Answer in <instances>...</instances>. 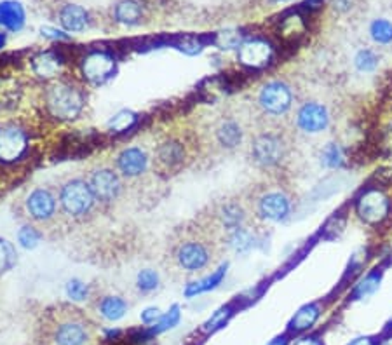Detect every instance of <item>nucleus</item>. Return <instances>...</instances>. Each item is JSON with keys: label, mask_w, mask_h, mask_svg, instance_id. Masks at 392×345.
<instances>
[{"label": "nucleus", "mask_w": 392, "mask_h": 345, "mask_svg": "<svg viewBox=\"0 0 392 345\" xmlns=\"http://www.w3.org/2000/svg\"><path fill=\"white\" fill-rule=\"evenodd\" d=\"M161 316L162 314L157 307H148L141 313V321H144L145 324H154L161 319Z\"/></svg>", "instance_id": "ea45409f"}, {"label": "nucleus", "mask_w": 392, "mask_h": 345, "mask_svg": "<svg viewBox=\"0 0 392 345\" xmlns=\"http://www.w3.org/2000/svg\"><path fill=\"white\" fill-rule=\"evenodd\" d=\"M295 345H324V344L319 340L317 337H305L302 338V340H298Z\"/></svg>", "instance_id": "79ce46f5"}, {"label": "nucleus", "mask_w": 392, "mask_h": 345, "mask_svg": "<svg viewBox=\"0 0 392 345\" xmlns=\"http://www.w3.org/2000/svg\"><path fill=\"white\" fill-rule=\"evenodd\" d=\"M246 154L251 164L264 171H279L290 161L291 136L281 126H257L249 135Z\"/></svg>", "instance_id": "20e7f679"}, {"label": "nucleus", "mask_w": 392, "mask_h": 345, "mask_svg": "<svg viewBox=\"0 0 392 345\" xmlns=\"http://www.w3.org/2000/svg\"><path fill=\"white\" fill-rule=\"evenodd\" d=\"M305 33V21L298 12L286 16L279 26V35L286 41H297Z\"/></svg>", "instance_id": "a878e982"}, {"label": "nucleus", "mask_w": 392, "mask_h": 345, "mask_svg": "<svg viewBox=\"0 0 392 345\" xmlns=\"http://www.w3.org/2000/svg\"><path fill=\"white\" fill-rule=\"evenodd\" d=\"M136 286L144 293H150V291L157 290L159 286V274L152 268H144L136 277Z\"/></svg>", "instance_id": "c9c22d12"}, {"label": "nucleus", "mask_w": 392, "mask_h": 345, "mask_svg": "<svg viewBox=\"0 0 392 345\" xmlns=\"http://www.w3.org/2000/svg\"><path fill=\"white\" fill-rule=\"evenodd\" d=\"M378 63H380V56L375 49H361L357 51V55L354 56V66L355 70L361 72V74H371V72L377 70Z\"/></svg>", "instance_id": "bb28decb"}, {"label": "nucleus", "mask_w": 392, "mask_h": 345, "mask_svg": "<svg viewBox=\"0 0 392 345\" xmlns=\"http://www.w3.org/2000/svg\"><path fill=\"white\" fill-rule=\"evenodd\" d=\"M272 2H275V4H279V2H288V0H272Z\"/></svg>", "instance_id": "09e8293b"}, {"label": "nucleus", "mask_w": 392, "mask_h": 345, "mask_svg": "<svg viewBox=\"0 0 392 345\" xmlns=\"http://www.w3.org/2000/svg\"><path fill=\"white\" fill-rule=\"evenodd\" d=\"M187 161V147L178 138H168L155 150V166L161 172H176Z\"/></svg>", "instance_id": "2eb2a0df"}, {"label": "nucleus", "mask_w": 392, "mask_h": 345, "mask_svg": "<svg viewBox=\"0 0 392 345\" xmlns=\"http://www.w3.org/2000/svg\"><path fill=\"white\" fill-rule=\"evenodd\" d=\"M88 328L82 321L68 317L58 323L52 333V340L56 345H84L88 342Z\"/></svg>", "instance_id": "6ab92c4d"}, {"label": "nucleus", "mask_w": 392, "mask_h": 345, "mask_svg": "<svg viewBox=\"0 0 392 345\" xmlns=\"http://www.w3.org/2000/svg\"><path fill=\"white\" fill-rule=\"evenodd\" d=\"M298 107L297 89L288 81L272 79L262 84L253 96V112L257 126H281L293 117Z\"/></svg>", "instance_id": "7ed1b4c3"}, {"label": "nucleus", "mask_w": 392, "mask_h": 345, "mask_svg": "<svg viewBox=\"0 0 392 345\" xmlns=\"http://www.w3.org/2000/svg\"><path fill=\"white\" fill-rule=\"evenodd\" d=\"M333 4L338 11H347V9H351V0H333Z\"/></svg>", "instance_id": "c03bdc74"}, {"label": "nucleus", "mask_w": 392, "mask_h": 345, "mask_svg": "<svg viewBox=\"0 0 392 345\" xmlns=\"http://www.w3.org/2000/svg\"><path fill=\"white\" fill-rule=\"evenodd\" d=\"M347 345H375V342L371 337H360V338H354V340Z\"/></svg>", "instance_id": "37998d69"}, {"label": "nucleus", "mask_w": 392, "mask_h": 345, "mask_svg": "<svg viewBox=\"0 0 392 345\" xmlns=\"http://www.w3.org/2000/svg\"><path fill=\"white\" fill-rule=\"evenodd\" d=\"M255 217L249 211L244 199H222L209 208V215L202 217L199 225L206 228L220 250L242 253L255 246L257 230Z\"/></svg>", "instance_id": "f257e3e1"}, {"label": "nucleus", "mask_w": 392, "mask_h": 345, "mask_svg": "<svg viewBox=\"0 0 392 345\" xmlns=\"http://www.w3.org/2000/svg\"><path fill=\"white\" fill-rule=\"evenodd\" d=\"M380 283H382L380 272H370L364 279H361L360 283H357V286L354 288V293L352 295H354L355 300H364V298L371 297V295L380 288Z\"/></svg>", "instance_id": "cd10ccee"}, {"label": "nucleus", "mask_w": 392, "mask_h": 345, "mask_svg": "<svg viewBox=\"0 0 392 345\" xmlns=\"http://www.w3.org/2000/svg\"><path fill=\"white\" fill-rule=\"evenodd\" d=\"M237 59L249 70H262V68H267L274 59V48L267 39H248L239 46Z\"/></svg>", "instance_id": "4468645a"}, {"label": "nucleus", "mask_w": 392, "mask_h": 345, "mask_svg": "<svg viewBox=\"0 0 392 345\" xmlns=\"http://www.w3.org/2000/svg\"><path fill=\"white\" fill-rule=\"evenodd\" d=\"M307 2L312 6V8H317V6L323 4V0H307Z\"/></svg>", "instance_id": "de8ad7c7"}, {"label": "nucleus", "mask_w": 392, "mask_h": 345, "mask_svg": "<svg viewBox=\"0 0 392 345\" xmlns=\"http://www.w3.org/2000/svg\"><path fill=\"white\" fill-rule=\"evenodd\" d=\"M178 321H180V307H178V305H173L171 310H169L168 314L161 316V319H159L157 323H154L155 326L152 328L150 333L157 335L162 333V331L169 330V328H175L176 324H178Z\"/></svg>", "instance_id": "e433bc0d"}, {"label": "nucleus", "mask_w": 392, "mask_h": 345, "mask_svg": "<svg viewBox=\"0 0 392 345\" xmlns=\"http://www.w3.org/2000/svg\"><path fill=\"white\" fill-rule=\"evenodd\" d=\"M267 345H288V338L286 337H277V338H274L272 342H268Z\"/></svg>", "instance_id": "a18cd8bd"}, {"label": "nucleus", "mask_w": 392, "mask_h": 345, "mask_svg": "<svg viewBox=\"0 0 392 345\" xmlns=\"http://www.w3.org/2000/svg\"><path fill=\"white\" fill-rule=\"evenodd\" d=\"M331 115L326 105L314 99L298 103L297 110L293 114L295 128L305 135H319L330 128Z\"/></svg>", "instance_id": "9d476101"}, {"label": "nucleus", "mask_w": 392, "mask_h": 345, "mask_svg": "<svg viewBox=\"0 0 392 345\" xmlns=\"http://www.w3.org/2000/svg\"><path fill=\"white\" fill-rule=\"evenodd\" d=\"M6 41H8V33L4 30H0V49L6 46Z\"/></svg>", "instance_id": "49530a36"}, {"label": "nucleus", "mask_w": 392, "mask_h": 345, "mask_svg": "<svg viewBox=\"0 0 392 345\" xmlns=\"http://www.w3.org/2000/svg\"><path fill=\"white\" fill-rule=\"evenodd\" d=\"M244 201L255 220L264 224H281L293 211V199L281 184L258 185L246 195Z\"/></svg>", "instance_id": "39448f33"}, {"label": "nucleus", "mask_w": 392, "mask_h": 345, "mask_svg": "<svg viewBox=\"0 0 392 345\" xmlns=\"http://www.w3.org/2000/svg\"><path fill=\"white\" fill-rule=\"evenodd\" d=\"M25 9L19 2L4 0L0 2V26L9 32H19L25 26Z\"/></svg>", "instance_id": "412c9836"}, {"label": "nucleus", "mask_w": 392, "mask_h": 345, "mask_svg": "<svg viewBox=\"0 0 392 345\" xmlns=\"http://www.w3.org/2000/svg\"><path fill=\"white\" fill-rule=\"evenodd\" d=\"M391 199L382 188L370 187L361 192L354 202V213L361 224L377 227L382 225L391 215Z\"/></svg>", "instance_id": "1a4fd4ad"}, {"label": "nucleus", "mask_w": 392, "mask_h": 345, "mask_svg": "<svg viewBox=\"0 0 392 345\" xmlns=\"http://www.w3.org/2000/svg\"><path fill=\"white\" fill-rule=\"evenodd\" d=\"M225 274H227V265H222L220 268H217L215 272H211L209 275H206L204 279L195 281V283L188 284V286L185 288V297L192 298V297H195V295H201V293H206V291H209V290H215V288H217L218 284L224 281Z\"/></svg>", "instance_id": "b1692460"}, {"label": "nucleus", "mask_w": 392, "mask_h": 345, "mask_svg": "<svg viewBox=\"0 0 392 345\" xmlns=\"http://www.w3.org/2000/svg\"><path fill=\"white\" fill-rule=\"evenodd\" d=\"M242 42H244V37H242L241 32H237V30H227V32L218 33L215 44L220 49L228 51V49H239V46H241Z\"/></svg>", "instance_id": "f704fd0d"}, {"label": "nucleus", "mask_w": 392, "mask_h": 345, "mask_svg": "<svg viewBox=\"0 0 392 345\" xmlns=\"http://www.w3.org/2000/svg\"><path fill=\"white\" fill-rule=\"evenodd\" d=\"M89 23V16L84 8L77 4H66L59 9V25L68 33L84 32Z\"/></svg>", "instance_id": "aec40b11"}, {"label": "nucleus", "mask_w": 392, "mask_h": 345, "mask_svg": "<svg viewBox=\"0 0 392 345\" xmlns=\"http://www.w3.org/2000/svg\"><path fill=\"white\" fill-rule=\"evenodd\" d=\"M222 253L215 239L206 232L202 225L184 228L171 243L169 258L178 270L195 274L211 267Z\"/></svg>", "instance_id": "f03ea898"}, {"label": "nucleus", "mask_w": 392, "mask_h": 345, "mask_svg": "<svg viewBox=\"0 0 392 345\" xmlns=\"http://www.w3.org/2000/svg\"><path fill=\"white\" fill-rule=\"evenodd\" d=\"M232 310H234V308H232L231 305L218 308L217 313L213 314V316L209 317L204 324H202V331H204V333H213V331L220 330V328L225 326V323L231 319L232 314H234Z\"/></svg>", "instance_id": "473e14b6"}, {"label": "nucleus", "mask_w": 392, "mask_h": 345, "mask_svg": "<svg viewBox=\"0 0 392 345\" xmlns=\"http://www.w3.org/2000/svg\"><path fill=\"white\" fill-rule=\"evenodd\" d=\"M182 51L185 52V55H197V52L202 51V44L197 41V39H187V41L182 44Z\"/></svg>", "instance_id": "a19ab883"}, {"label": "nucleus", "mask_w": 392, "mask_h": 345, "mask_svg": "<svg viewBox=\"0 0 392 345\" xmlns=\"http://www.w3.org/2000/svg\"><path fill=\"white\" fill-rule=\"evenodd\" d=\"M95 202L96 197L91 190V185L84 178H72L59 188V210L65 217L72 218V220L86 217L95 206Z\"/></svg>", "instance_id": "6e6552de"}, {"label": "nucleus", "mask_w": 392, "mask_h": 345, "mask_svg": "<svg viewBox=\"0 0 392 345\" xmlns=\"http://www.w3.org/2000/svg\"><path fill=\"white\" fill-rule=\"evenodd\" d=\"M370 35L375 44L389 46L392 44V21L389 19H375L370 25Z\"/></svg>", "instance_id": "c85d7f7f"}, {"label": "nucleus", "mask_w": 392, "mask_h": 345, "mask_svg": "<svg viewBox=\"0 0 392 345\" xmlns=\"http://www.w3.org/2000/svg\"><path fill=\"white\" fill-rule=\"evenodd\" d=\"M138 122V115L131 110H121L110 119L108 122V129L112 132H126Z\"/></svg>", "instance_id": "7c9ffc66"}, {"label": "nucleus", "mask_w": 392, "mask_h": 345, "mask_svg": "<svg viewBox=\"0 0 392 345\" xmlns=\"http://www.w3.org/2000/svg\"><path fill=\"white\" fill-rule=\"evenodd\" d=\"M98 313L101 314V317H105L106 321H117L128 313V304H126L124 298L115 297V295H108V297H103L98 302Z\"/></svg>", "instance_id": "393cba45"}, {"label": "nucleus", "mask_w": 392, "mask_h": 345, "mask_svg": "<svg viewBox=\"0 0 392 345\" xmlns=\"http://www.w3.org/2000/svg\"><path fill=\"white\" fill-rule=\"evenodd\" d=\"M321 316V305L319 304H307L302 308H298V313L291 317L288 330L291 333H304V331L311 330L315 324V321Z\"/></svg>", "instance_id": "4be33fe9"}, {"label": "nucleus", "mask_w": 392, "mask_h": 345, "mask_svg": "<svg viewBox=\"0 0 392 345\" xmlns=\"http://www.w3.org/2000/svg\"><path fill=\"white\" fill-rule=\"evenodd\" d=\"M58 197L46 187L33 188L25 199V213L33 225H46L58 215Z\"/></svg>", "instance_id": "f8f14e48"}, {"label": "nucleus", "mask_w": 392, "mask_h": 345, "mask_svg": "<svg viewBox=\"0 0 392 345\" xmlns=\"http://www.w3.org/2000/svg\"><path fill=\"white\" fill-rule=\"evenodd\" d=\"M16 264V251L12 244L0 237V275L11 270Z\"/></svg>", "instance_id": "72a5a7b5"}, {"label": "nucleus", "mask_w": 392, "mask_h": 345, "mask_svg": "<svg viewBox=\"0 0 392 345\" xmlns=\"http://www.w3.org/2000/svg\"><path fill=\"white\" fill-rule=\"evenodd\" d=\"M86 95L82 88L68 79H56L46 91V107L58 121H75L82 114Z\"/></svg>", "instance_id": "423d86ee"}, {"label": "nucleus", "mask_w": 392, "mask_h": 345, "mask_svg": "<svg viewBox=\"0 0 392 345\" xmlns=\"http://www.w3.org/2000/svg\"><path fill=\"white\" fill-rule=\"evenodd\" d=\"M148 154L141 147H128L115 159V169L124 178H138L148 169Z\"/></svg>", "instance_id": "f3484780"}, {"label": "nucleus", "mask_w": 392, "mask_h": 345, "mask_svg": "<svg viewBox=\"0 0 392 345\" xmlns=\"http://www.w3.org/2000/svg\"><path fill=\"white\" fill-rule=\"evenodd\" d=\"M117 70V59L114 55L103 49H95L84 56L81 63L82 77L91 86H103L110 81Z\"/></svg>", "instance_id": "9b49d317"}, {"label": "nucleus", "mask_w": 392, "mask_h": 345, "mask_svg": "<svg viewBox=\"0 0 392 345\" xmlns=\"http://www.w3.org/2000/svg\"><path fill=\"white\" fill-rule=\"evenodd\" d=\"M249 135L251 131L244 119L235 114H225L213 122L211 131H209V141L217 150L228 154V152H235L242 147L246 148Z\"/></svg>", "instance_id": "0eeeda50"}, {"label": "nucleus", "mask_w": 392, "mask_h": 345, "mask_svg": "<svg viewBox=\"0 0 392 345\" xmlns=\"http://www.w3.org/2000/svg\"><path fill=\"white\" fill-rule=\"evenodd\" d=\"M28 147V136L19 126L6 124L0 128V161L14 162Z\"/></svg>", "instance_id": "dca6fc26"}, {"label": "nucleus", "mask_w": 392, "mask_h": 345, "mask_svg": "<svg viewBox=\"0 0 392 345\" xmlns=\"http://www.w3.org/2000/svg\"><path fill=\"white\" fill-rule=\"evenodd\" d=\"M41 33L44 35V37L52 39V41H68L70 39L68 33H66L65 30H56V28H51V26H42Z\"/></svg>", "instance_id": "58836bf2"}, {"label": "nucleus", "mask_w": 392, "mask_h": 345, "mask_svg": "<svg viewBox=\"0 0 392 345\" xmlns=\"http://www.w3.org/2000/svg\"><path fill=\"white\" fill-rule=\"evenodd\" d=\"M115 21L126 26H135L144 19V8L136 0H121L114 9Z\"/></svg>", "instance_id": "5701e85b"}, {"label": "nucleus", "mask_w": 392, "mask_h": 345, "mask_svg": "<svg viewBox=\"0 0 392 345\" xmlns=\"http://www.w3.org/2000/svg\"><path fill=\"white\" fill-rule=\"evenodd\" d=\"M88 181L91 185L96 202H99V204H112L114 201H117L122 192V187H124L122 185L121 172L114 168H108V166L92 169L89 172Z\"/></svg>", "instance_id": "ddd939ff"}, {"label": "nucleus", "mask_w": 392, "mask_h": 345, "mask_svg": "<svg viewBox=\"0 0 392 345\" xmlns=\"http://www.w3.org/2000/svg\"><path fill=\"white\" fill-rule=\"evenodd\" d=\"M63 68H65V61L56 51H42L32 58L33 75H37L42 81H56L61 77Z\"/></svg>", "instance_id": "a211bd4d"}, {"label": "nucleus", "mask_w": 392, "mask_h": 345, "mask_svg": "<svg viewBox=\"0 0 392 345\" xmlns=\"http://www.w3.org/2000/svg\"><path fill=\"white\" fill-rule=\"evenodd\" d=\"M344 162H345L344 148H342L338 144H328L326 147L323 148V152H321V164H323L324 168L337 169L342 168Z\"/></svg>", "instance_id": "c756f323"}, {"label": "nucleus", "mask_w": 392, "mask_h": 345, "mask_svg": "<svg viewBox=\"0 0 392 345\" xmlns=\"http://www.w3.org/2000/svg\"><path fill=\"white\" fill-rule=\"evenodd\" d=\"M65 291H66V297H68L70 300L82 302V300H86V298H88L89 286L84 283V281L72 279V281H68V283H66Z\"/></svg>", "instance_id": "4c0bfd02"}, {"label": "nucleus", "mask_w": 392, "mask_h": 345, "mask_svg": "<svg viewBox=\"0 0 392 345\" xmlns=\"http://www.w3.org/2000/svg\"><path fill=\"white\" fill-rule=\"evenodd\" d=\"M41 239H42V232L33 224L25 225V227H21L18 230V243L19 246L25 248V250H33V248H37L39 243H41Z\"/></svg>", "instance_id": "2f4dec72"}]
</instances>
